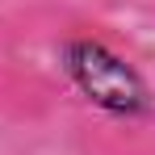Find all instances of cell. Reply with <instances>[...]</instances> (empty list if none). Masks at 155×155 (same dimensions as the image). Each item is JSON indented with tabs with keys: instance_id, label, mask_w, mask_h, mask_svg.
Segmentation results:
<instances>
[{
	"instance_id": "6da1fadb",
	"label": "cell",
	"mask_w": 155,
	"mask_h": 155,
	"mask_svg": "<svg viewBox=\"0 0 155 155\" xmlns=\"http://www.w3.org/2000/svg\"><path fill=\"white\" fill-rule=\"evenodd\" d=\"M63 71L97 109L113 113V117H143L151 109V92H147L143 76L105 42L71 38L63 46Z\"/></svg>"
}]
</instances>
